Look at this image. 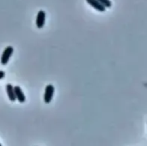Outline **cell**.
<instances>
[{
  "mask_svg": "<svg viewBox=\"0 0 147 146\" xmlns=\"http://www.w3.org/2000/svg\"><path fill=\"white\" fill-rule=\"evenodd\" d=\"M5 77V72L3 71H0V80L3 79Z\"/></svg>",
  "mask_w": 147,
  "mask_h": 146,
  "instance_id": "obj_8",
  "label": "cell"
},
{
  "mask_svg": "<svg viewBox=\"0 0 147 146\" xmlns=\"http://www.w3.org/2000/svg\"><path fill=\"white\" fill-rule=\"evenodd\" d=\"M99 3H101L104 7L106 8H110L112 6V3L110 0H97Z\"/></svg>",
  "mask_w": 147,
  "mask_h": 146,
  "instance_id": "obj_7",
  "label": "cell"
},
{
  "mask_svg": "<svg viewBox=\"0 0 147 146\" xmlns=\"http://www.w3.org/2000/svg\"><path fill=\"white\" fill-rule=\"evenodd\" d=\"M14 89H15V94H16V100L20 103H24L25 101H26V97H25V95L23 94L22 89H21V87L18 86V85H16V86L14 87Z\"/></svg>",
  "mask_w": 147,
  "mask_h": 146,
  "instance_id": "obj_4",
  "label": "cell"
},
{
  "mask_svg": "<svg viewBox=\"0 0 147 146\" xmlns=\"http://www.w3.org/2000/svg\"><path fill=\"white\" fill-rule=\"evenodd\" d=\"M0 146H2V145H1V144H0Z\"/></svg>",
  "mask_w": 147,
  "mask_h": 146,
  "instance_id": "obj_9",
  "label": "cell"
},
{
  "mask_svg": "<svg viewBox=\"0 0 147 146\" xmlns=\"http://www.w3.org/2000/svg\"><path fill=\"white\" fill-rule=\"evenodd\" d=\"M54 94V87L52 84H48L45 88V92H44V102L46 104H49L53 97Z\"/></svg>",
  "mask_w": 147,
  "mask_h": 146,
  "instance_id": "obj_2",
  "label": "cell"
},
{
  "mask_svg": "<svg viewBox=\"0 0 147 146\" xmlns=\"http://www.w3.org/2000/svg\"><path fill=\"white\" fill-rule=\"evenodd\" d=\"M13 52H14L13 46H8L4 48V50L2 53V56H1V59H0V62L3 65H6L9 63V60L11 55L13 54Z\"/></svg>",
  "mask_w": 147,
  "mask_h": 146,
  "instance_id": "obj_1",
  "label": "cell"
},
{
  "mask_svg": "<svg viewBox=\"0 0 147 146\" xmlns=\"http://www.w3.org/2000/svg\"><path fill=\"white\" fill-rule=\"evenodd\" d=\"M86 2L90 5L92 6L95 9L100 11V12H103L106 10V7H104L101 3H99L97 0H86Z\"/></svg>",
  "mask_w": 147,
  "mask_h": 146,
  "instance_id": "obj_5",
  "label": "cell"
},
{
  "mask_svg": "<svg viewBox=\"0 0 147 146\" xmlns=\"http://www.w3.org/2000/svg\"><path fill=\"white\" fill-rule=\"evenodd\" d=\"M45 22H46V13L44 10H40L38 11L37 13V15H36V21H35V23H36V26L38 28H42L45 25Z\"/></svg>",
  "mask_w": 147,
  "mask_h": 146,
  "instance_id": "obj_3",
  "label": "cell"
},
{
  "mask_svg": "<svg viewBox=\"0 0 147 146\" xmlns=\"http://www.w3.org/2000/svg\"><path fill=\"white\" fill-rule=\"evenodd\" d=\"M6 92H7L8 97H9L10 102H15L16 100V94H15V89H14V87H13L12 84H10V83L6 84Z\"/></svg>",
  "mask_w": 147,
  "mask_h": 146,
  "instance_id": "obj_6",
  "label": "cell"
}]
</instances>
